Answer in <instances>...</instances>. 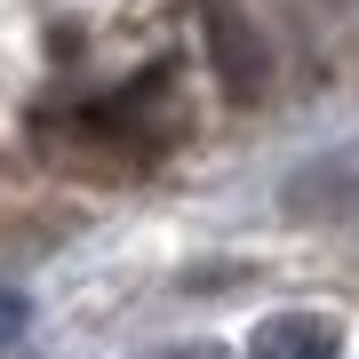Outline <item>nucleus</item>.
Instances as JSON below:
<instances>
[{
    "label": "nucleus",
    "instance_id": "f257e3e1",
    "mask_svg": "<svg viewBox=\"0 0 359 359\" xmlns=\"http://www.w3.org/2000/svg\"><path fill=\"white\" fill-rule=\"evenodd\" d=\"M256 359H344V327L320 320V311H271V320L248 335Z\"/></svg>",
    "mask_w": 359,
    "mask_h": 359
},
{
    "label": "nucleus",
    "instance_id": "7ed1b4c3",
    "mask_svg": "<svg viewBox=\"0 0 359 359\" xmlns=\"http://www.w3.org/2000/svg\"><path fill=\"white\" fill-rule=\"evenodd\" d=\"M144 359H224L216 344H168V351H144Z\"/></svg>",
    "mask_w": 359,
    "mask_h": 359
},
{
    "label": "nucleus",
    "instance_id": "f03ea898",
    "mask_svg": "<svg viewBox=\"0 0 359 359\" xmlns=\"http://www.w3.org/2000/svg\"><path fill=\"white\" fill-rule=\"evenodd\" d=\"M208 25H216V48H224V80H231V96H256V56H248V25L224 8V0H208Z\"/></svg>",
    "mask_w": 359,
    "mask_h": 359
}]
</instances>
